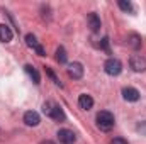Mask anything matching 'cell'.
I'll return each instance as SVG.
<instances>
[{"label": "cell", "instance_id": "cell-9", "mask_svg": "<svg viewBox=\"0 0 146 144\" xmlns=\"http://www.w3.org/2000/svg\"><path fill=\"white\" fill-rule=\"evenodd\" d=\"M78 105H80V108H83V110H90V108L94 107V98L90 95H87V93H82L78 97Z\"/></svg>", "mask_w": 146, "mask_h": 144}, {"label": "cell", "instance_id": "cell-4", "mask_svg": "<svg viewBox=\"0 0 146 144\" xmlns=\"http://www.w3.org/2000/svg\"><path fill=\"white\" fill-rule=\"evenodd\" d=\"M56 136H58V141L61 144H75V141H76L75 132L70 131V129H60L56 132Z\"/></svg>", "mask_w": 146, "mask_h": 144}, {"label": "cell", "instance_id": "cell-3", "mask_svg": "<svg viewBox=\"0 0 146 144\" xmlns=\"http://www.w3.org/2000/svg\"><path fill=\"white\" fill-rule=\"evenodd\" d=\"M66 71H68V76H70V78H73V80H80V78L83 76L85 70H83V65H82V63L73 61V63H70V65H68Z\"/></svg>", "mask_w": 146, "mask_h": 144}, {"label": "cell", "instance_id": "cell-2", "mask_svg": "<svg viewBox=\"0 0 146 144\" xmlns=\"http://www.w3.org/2000/svg\"><path fill=\"white\" fill-rule=\"evenodd\" d=\"M104 71L107 73V75H110V76H117L119 73L122 71V63L117 58H109L104 63Z\"/></svg>", "mask_w": 146, "mask_h": 144}, {"label": "cell", "instance_id": "cell-11", "mask_svg": "<svg viewBox=\"0 0 146 144\" xmlns=\"http://www.w3.org/2000/svg\"><path fill=\"white\" fill-rule=\"evenodd\" d=\"M49 117L53 119V120H56V122H63L65 119H66V115H65V112H63V108L60 107V105H53L51 108V114H49Z\"/></svg>", "mask_w": 146, "mask_h": 144}, {"label": "cell", "instance_id": "cell-5", "mask_svg": "<svg viewBox=\"0 0 146 144\" xmlns=\"http://www.w3.org/2000/svg\"><path fill=\"white\" fill-rule=\"evenodd\" d=\"M129 66L133 68V71L136 73H143L146 71V59L141 56H131L129 59Z\"/></svg>", "mask_w": 146, "mask_h": 144}, {"label": "cell", "instance_id": "cell-7", "mask_svg": "<svg viewBox=\"0 0 146 144\" xmlns=\"http://www.w3.org/2000/svg\"><path fill=\"white\" fill-rule=\"evenodd\" d=\"M24 122H26V126H29V127H36V126H39V122H41L39 114L34 112V110H27V112L24 114Z\"/></svg>", "mask_w": 146, "mask_h": 144}, {"label": "cell", "instance_id": "cell-12", "mask_svg": "<svg viewBox=\"0 0 146 144\" xmlns=\"http://www.w3.org/2000/svg\"><path fill=\"white\" fill-rule=\"evenodd\" d=\"M87 20H88V27L92 29V32H97V31H100V19H99V15L97 14H88V17H87Z\"/></svg>", "mask_w": 146, "mask_h": 144}, {"label": "cell", "instance_id": "cell-8", "mask_svg": "<svg viewBox=\"0 0 146 144\" xmlns=\"http://www.w3.org/2000/svg\"><path fill=\"white\" fill-rule=\"evenodd\" d=\"M122 97L127 102H138L139 100V92L133 87H126V88H122Z\"/></svg>", "mask_w": 146, "mask_h": 144}, {"label": "cell", "instance_id": "cell-16", "mask_svg": "<svg viewBox=\"0 0 146 144\" xmlns=\"http://www.w3.org/2000/svg\"><path fill=\"white\" fill-rule=\"evenodd\" d=\"M117 5L124 10V12H134V9H133V5H131V2H124V0H119L117 2Z\"/></svg>", "mask_w": 146, "mask_h": 144}, {"label": "cell", "instance_id": "cell-20", "mask_svg": "<svg viewBox=\"0 0 146 144\" xmlns=\"http://www.w3.org/2000/svg\"><path fill=\"white\" fill-rule=\"evenodd\" d=\"M102 48H104L107 53H110V51H109V39H107V37H104V39H102Z\"/></svg>", "mask_w": 146, "mask_h": 144}, {"label": "cell", "instance_id": "cell-1", "mask_svg": "<svg viewBox=\"0 0 146 144\" xmlns=\"http://www.w3.org/2000/svg\"><path fill=\"white\" fill-rule=\"evenodd\" d=\"M114 115L107 112V110H102V112H99L97 114V126H99V129H102V131H110L112 127H114Z\"/></svg>", "mask_w": 146, "mask_h": 144}, {"label": "cell", "instance_id": "cell-13", "mask_svg": "<svg viewBox=\"0 0 146 144\" xmlns=\"http://www.w3.org/2000/svg\"><path fill=\"white\" fill-rule=\"evenodd\" d=\"M24 70H26V73L31 76V80H33L36 85H39V83H41V76H39L37 70L34 68V66H33V65H26V66H24Z\"/></svg>", "mask_w": 146, "mask_h": 144}, {"label": "cell", "instance_id": "cell-10", "mask_svg": "<svg viewBox=\"0 0 146 144\" xmlns=\"http://www.w3.org/2000/svg\"><path fill=\"white\" fill-rule=\"evenodd\" d=\"M12 37H14L12 29H10L7 24H0V41H2V42H10Z\"/></svg>", "mask_w": 146, "mask_h": 144}, {"label": "cell", "instance_id": "cell-21", "mask_svg": "<svg viewBox=\"0 0 146 144\" xmlns=\"http://www.w3.org/2000/svg\"><path fill=\"white\" fill-rule=\"evenodd\" d=\"M138 131L143 132V134H146V120L145 122H141V124H138Z\"/></svg>", "mask_w": 146, "mask_h": 144}, {"label": "cell", "instance_id": "cell-19", "mask_svg": "<svg viewBox=\"0 0 146 144\" xmlns=\"http://www.w3.org/2000/svg\"><path fill=\"white\" fill-rule=\"evenodd\" d=\"M110 144H127V141L122 139V137H114V139L110 141Z\"/></svg>", "mask_w": 146, "mask_h": 144}, {"label": "cell", "instance_id": "cell-17", "mask_svg": "<svg viewBox=\"0 0 146 144\" xmlns=\"http://www.w3.org/2000/svg\"><path fill=\"white\" fill-rule=\"evenodd\" d=\"M53 105H54V102H44V104H42V112H44V115H48V117H49Z\"/></svg>", "mask_w": 146, "mask_h": 144}, {"label": "cell", "instance_id": "cell-6", "mask_svg": "<svg viewBox=\"0 0 146 144\" xmlns=\"http://www.w3.org/2000/svg\"><path fill=\"white\" fill-rule=\"evenodd\" d=\"M26 44H27L29 48H33L39 56H44V54H46V53H44V49H42V46L37 42V39H36L34 34H26Z\"/></svg>", "mask_w": 146, "mask_h": 144}, {"label": "cell", "instance_id": "cell-22", "mask_svg": "<svg viewBox=\"0 0 146 144\" xmlns=\"http://www.w3.org/2000/svg\"><path fill=\"white\" fill-rule=\"evenodd\" d=\"M39 144H54L53 141H49V139H46V141H41Z\"/></svg>", "mask_w": 146, "mask_h": 144}, {"label": "cell", "instance_id": "cell-18", "mask_svg": "<svg viewBox=\"0 0 146 144\" xmlns=\"http://www.w3.org/2000/svg\"><path fill=\"white\" fill-rule=\"evenodd\" d=\"M46 73H48V75H49V78H51V80H53V81H54V83H56V85H60V87H61V83H60V80H58V78H56V75H54V73L51 71V70H49V68H48V66H46Z\"/></svg>", "mask_w": 146, "mask_h": 144}, {"label": "cell", "instance_id": "cell-14", "mask_svg": "<svg viewBox=\"0 0 146 144\" xmlns=\"http://www.w3.org/2000/svg\"><path fill=\"white\" fill-rule=\"evenodd\" d=\"M66 59H68L66 49H65L63 46H60V48L56 49V61H58L60 65H65V63H66Z\"/></svg>", "mask_w": 146, "mask_h": 144}, {"label": "cell", "instance_id": "cell-15", "mask_svg": "<svg viewBox=\"0 0 146 144\" xmlns=\"http://www.w3.org/2000/svg\"><path fill=\"white\" fill-rule=\"evenodd\" d=\"M127 42H129L134 49H139V48H141V37L138 36V34H129Z\"/></svg>", "mask_w": 146, "mask_h": 144}]
</instances>
